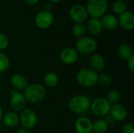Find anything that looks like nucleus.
<instances>
[{
	"label": "nucleus",
	"mask_w": 134,
	"mask_h": 133,
	"mask_svg": "<svg viewBox=\"0 0 134 133\" xmlns=\"http://www.w3.org/2000/svg\"><path fill=\"white\" fill-rule=\"evenodd\" d=\"M27 103L36 104L42 102L46 96V87L39 83L28 84L23 92Z\"/></svg>",
	"instance_id": "f257e3e1"
},
{
	"label": "nucleus",
	"mask_w": 134,
	"mask_h": 133,
	"mask_svg": "<svg viewBox=\"0 0 134 133\" xmlns=\"http://www.w3.org/2000/svg\"><path fill=\"white\" fill-rule=\"evenodd\" d=\"M98 73L91 70L90 67L80 69L75 76L76 82L84 88H93L97 85Z\"/></svg>",
	"instance_id": "f03ea898"
},
{
	"label": "nucleus",
	"mask_w": 134,
	"mask_h": 133,
	"mask_svg": "<svg viewBox=\"0 0 134 133\" xmlns=\"http://www.w3.org/2000/svg\"><path fill=\"white\" fill-rule=\"evenodd\" d=\"M91 100L86 95H75L68 103V107L74 114H82L90 110Z\"/></svg>",
	"instance_id": "7ed1b4c3"
},
{
	"label": "nucleus",
	"mask_w": 134,
	"mask_h": 133,
	"mask_svg": "<svg viewBox=\"0 0 134 133\" xmlns=\"http://www.w3.org/2000/svg\"><path fill=\"white\" fill-rule=\"evenodd\" d=\"M108 7L107 0H89L86 9L91 18L100 19L106 13Z\"/></svg>",
	"instance_id": "20e7f679"
},
{
	"label": "nucleus",
	"mask_w": 134,
	"mask_h": 133,
	"mask_svg": "<svg viewBox=\"0 0 134 133\" xmlns=\"http://www.w3.org/2000/svg\"><path fill=\"white\" fill-rule=\"evenodd\" d=\"M111 107V105L104 97H97L91 100L90 110L93 115L102 118L109 114Z\"/></svg>",
	"instance_id": "39448f33"
},
{
	"label": "nucleus",
	"mask_w": 134,
	"mask_h": 133,
	"mask_svg": "<svg viewBox=\"0 0 134 133\" xmlns=\"http://www.w3.org/2000/svg\"><path fill=\"white\" fill-rule=\"evenodd\" d=\"M97 42L93 37L84 36L81 38H79L75 43V49L79 54H92L97 49Z\"/></svg>",
	"instance_id": "423d86ee"
},
{
	"label": "nucleus",
	"mask_w": 134,
	"mask_h": 133,
	"mask_svg": "<svg viewBox=\"0 0 134 133\" xmlns=\"http://www.w3.org/2000/svg\"><path fill=\"white\" fill-rule=\"evenodd\" d=\"M19 123L22 128L27 130L34 129L38 123V115L36 112L31 108H25L19 114Z\"/></svg>",
	"instance_id": "0eeeda50"
},
{
	"label": "nucleus",
	"mask_w": 134,
	"mask_h": 133,
	"mask_svg": "<svg viewBox=\"0 0 134 133\" xmlns=\"http://www.w3.org/2000/svg\"><path fill=\"white\" fill-rule=\"evenodd\" d=\"M27 100L22 92L13 89L11 91V96L9 100V105L13 111L16 113H20L27 107Z\"/></svg>",
	"instance_id": "6e6552de"
},
{
	"label": "nucleus",
	"mask_w": 134,
	"mask_h": 133,
	"mask_svg": "<svg viewBox=\"0 0 134 133\" xmlns=\"http://www.w3.org/2000/svg\"><path fill=\"white\" fill-rule=\"evenodd\" d=\"M54 21L53 14L49 10H42L37 13L35 18V24L41 29H47L53 24Z\"/></svg>",
	"instance_id": "1a4fd4ad"
},
{
	"label": "nucleus",
	"mask_w": 134,
	"mask_h": 133,
	"mask_svg": "<svg viewBox=\"0 0 134 133\" xmlns=\"http://www.w3.org/2000/svg\"><path fill=\"white\" fill-rule=\"evenodd\" d=\"M88 16L86 7L81 4H75L70 8L69 16L74 22H75V24H82L87 20Z\"/></svg>",
	"instance_id": "9d476101"
},
{
	"label": "nucleus",
	"mask_w": 134,
	"mask_h": 133,
	"mask_svg": "<svg viewBox=\"0 0 134 133\" xmlns=\"http://www.w3.org/2000/svg\"><path fill=\"white\" fill-rule=\"evenodd\" d=\"M79 54L75 48L67 47L63 49L59 55L60 60L65 65H71L75 63L79 60Z\"/></svg>",
	"instance_id": "9b49d317"
},
{
	"label": "nucleus",
	"mask_w": 134,
	"mask_h": 133,
	"mask_svg": "<svg viewBox=\"0 0 134 133\" xmlns=\"http://www.w3.org/2000/svg\"><path fill=\"white\" fill-rule=\"evenodd\" d=\"M109 114L111 118L118 122H125L128 118V111L126 107L119 103L111 105Z\"/></svg>",
	"instance_id": "f8f14e48"
},
{
	"label": "nucleus",
	"mask_w": 134,
	"mask_h": 133,
	"mask_svg": "<svg viewBox=\"0 0 134 133\" xmlns=\"http://www.w3.org/2000/svg\"><path fill=\"white\" fill-rule=\"evenodd\" d=\"M119 25L126 31H130L134 28V16L130 11H126L120 14L118 18Z\"/></svg>",
	"instance_id": "ddd939ff"
},
{
	"label": "nucleus",
	"mask_w": 134,
	"mask_h": 133,
	"mask_svg": "<svg viewBox=\"0 0 134 133\" xmlns=\"http://www.w3.org/2000/svg\"><path fill=\"white\" fill-rule=\"evenodd\" d=\"M75 130L77 133L93 132V122L86 118H79L75 122Z\"/></svg>",
	"instance_id": "4468645a"
},
{
	"label": "nucleus",
	"mask_w": 134,
	"mask_h": 133,
	"mask_svg": "<svg viewBox=\"0 0 134 133\" xmlns=\"http://www.w3.org/2000/svg\"><path fill=\"white\" fill-rule=\"evenodd\" d=\"M89 65L91 70L96 71L97 73H99L104 69L106 62L102 55L95 53L90 56L89 60Z\"/></svg>",
	"instance_id": "2eb2a0df"
},
{
	"label": "nucleus",
	"mask_w": 134,
	"mask_h": 133,
	"mask_svg": "<svg viewBox=\"0 0 134 133\" xmlns=\"http://www.w3.org/2000/svg\"><path fill=\"white\" fill-rule=\"evenodd\" d=\"M100 20L103 29L106 31H114L119 26L118 18L113 14H104Z\"/></svg>",
	"instance_id": "dca6fc26"
},
{
	"label": "nucleus",
	"mask_w": 134,
	"mask_h": 133,
	"mask_svg": "<svg viewBox=\"0 0 134 133\" xmlns=\"http://www.w3.org/2000/svg\"><path fill=\"white\" fill-rule=\"evenodd\" d=\"M10 83L13 88L16 91L24 90L26 88V86L28 85L27 79L24 74L20 73H16L13 74L10 78Z\"/></svg>",
	"instance_id": "f3484780"
},
{
	"label": "nucleus",
	"mask_w": 134,
	"mask_h": 133,
	"mask_svg": "<svg viewBox=\"0 0 134 133\" xmlns=\"http://www.w3.org/2000/svg\"><path fill=\"white\" fill-rule=\"evenodd\" d=\"M2 122L3 125L7 128H14L19 124V114L13 111H7L6 113L3 114Z\"/></svg>",
	"instance_id": "a211bd4d"
},
{
	"label": "nucleus",
	"mask_w": 134,
	"mask_h": 133,
	"mask_svg": "<svg viewBox=\"0 0 134 133\" xmlns=\"http://www.w3.org/2000/svg\"><path fill=\"white\" fill-rule=\"evenodd\" d=\"M86 31H88L92 35H98L103 31V27L100 19L91 18L88 20L86 26Z\"/></svg>",
	"instance_id": "6ab92c4d"
},
{
	"label": "nucleus",
	"mask_w": 134,
	"mask_h": 133,
	"mask_svg": "<svg viewBox=\"0 0 134 133\" xmlns=\"http://www.w3.org/2000/svg\"><path fill=\"white\" fill-rule=\"evenodd\" d=\"M59 77L55 72H48L43 77V84L45 87L54 88L59 84Z\"/></svg>",
	"instance_id": "aec40b11"
},
{
	"label": "nucleus",
	"mask_w": 134,
	"mask_h": 133,
	"mask_svg": "<svg viewBox=\"0 0 134 133\" xmlns=\"http://www.w3.org/2000/svg\"><path fill=\"white\" fill-rule=\"evenodd\" d=\"M133 55L131 46L127 43L121 44L118 48V56L122 60H129Z\"/></svg>",
	"instance_id": "412c9836"
},
{
	"label": "nucleus",
	"mask_w": 134,
	"mask_h": 133,
	"mask_svg": "<svg viewBox=\"0 0 134 133\" xmlns=\"http://www.w3.org/2000/svg\"><path fill=\"white\" fill-rule=\"evenodd\" d=\"M109 125L104 119L100 118L93 122V132L105 133L108 130Z\"/></svg>",
	"instance_id": "4be33fe9"
},
{
	"label": "nucleus",
	"mask_w": 134,
	"mask_h": 133,
	"mask_svg": "<svg viewBox=\"0 0 134 133\" xmlns=\"http://www.w3.org/2000/svg\"><path fill=\"white\" fill-rule=\"evenodd\" d=\"M86 25H84L83 24H81V23H77L75 24L74 26H73V28H72V34L73 35L77 38L78 39L79 38H81L84 36H86Z\"/></svg>",
	"instance_id": "5701e85b"
},
{
	"label": "nucleus",
	"mask_w": 134,
	"mask_h": 133,
	"mask_svg": "<svg viewBox=\"0 0 134 133\" xmlns=\"http://www.w3.org/2000/svg\"><path fill=\"white\" fill-rule=\"evenodd\" d=\"M112 83V78L108 73H100L98 74L97 84L102 87H108Z\"/></svg>",
	"instance_id": "b1692460"
},
{
	"label": "nucleus",
	"mask_w": 134,
	"mask_h": 133,
	"mask_svg": "<svg viewBox=\"0 0 134 133\" xmlns=\"http://www.w3.org/2000/svg\"><path fill=\"white\" fill-rule=\"evenodd\" d=\"M105 99L109 102V103L111 105H114V104L119 103V101L121 100V94L118 90L112 89V90H110L107 93Z\"/></svg>",
	"instance_id": "393cba45"
},
{
	"label": "nucleus",
	"mask_w": 134,
	"mask_h": 133,
	"mask_svg": "<svg viewBox=\"0 0 134 133\" xmlns=\"http://www.w3.org/2000/svg\"><path fill=\"white\" fill-rule=\"evenodd\" d=\"M112 10L116 14H122L126 11V3L122 0H116L112 4Z\"/></svg>",
	"instance_id": "a878e982"
},
{
	"label": "nucleus",
	"mask_w": 134,
	"mask_h": 133,
	"mask_svg": "<svg viewBox=\"0 0 134 133\" xmlns=\"http://www.w3.org/2000/svg\"><path fill=\"white\" fill-rule=\"evenodd\" d=\"M10 66V60L8 56L3 52H0V73L5 72Z\"/></svg>",
	"instance_id": "bb28decb"
},
{
	"label": "nucleus",
	"mask_w": 134,
	"mask_h": 133,
	"mask_svg": "<svg viewBox=\"0 0 134 133\" xmlns=\"http://www.w3.org/2000/svg\"><path fill=\"white\" fill-rule=\"evenodd\" d=\"M9 41L8 37L4 34L0 32V52L5 49L9 45Z\"/></svg>",
	"instance_id": "cd10ccee"
},
{
	"label": "nucleus",
	"mask_w": 134,
	"mask_h": 133,
	"mask_svg": "<svg viewBox=\"0 0 134 133\" xmlns=\"http://www.w3.org/2000/svg\"><path fill=\"white\" fill-rule=\"evenodd\" d=\"M122 133H134V125L132 122H126L122 127Z\"/></svg>",
	"instance_id": "c85d7f7f"
},
{
	"label": "nucleus",
	"mask_w": 134,
	"mask_h": 133,
	"mask_svg": "<svg viewBox=\"0 0 134 133\" xmlns=\"http://www.w3.org/2000/svg\"><path fill=\"white\" fill-rule=\"evenodd\" d=\"M127 61V67L129 68V70L133 73L134 72V55H133L129 60H126Z\"/></svg>",
	"instance_id": "c756f323"
},
{
	"label": "nucleus",
	"mask_w": 134,
	"mask_h": 133,
	"mask_svg": "<svg viewBox=\"0 0 134 133\" xmlns=\"http://www.w3.org/2000/svg\"><path fill=\"white\" fill-rule=\"evenodd\" d=\"M25 2L30 5H35L39 2V0H25Z\"/></svg>",
	"instance_id": "7c9ffc66"
},
{
	"label": "nucleus",
	"mask_w": 134,
	"mask_h": 133,
	"mask_svg": "<svg viewBox=\"0 0 134 133\" xmlns=\"http://www.w3.org/2000/svg\"><path fill=\"white\" fill-rule=\"evenodd\" d=\"M15 133H30V132H29V130H27V129H26L21 127V128L18 129L16 131V132Z\"/></svg>",
	"instance_id": "2f4dec72"
},
{
	"label": "nucleus",
	"mask_w": 134,
	"mask_h": 133,
	"mask_svg": "<svg viewBox=\"0 0 134 133\" xmlns=\"http://www.w3.org/2000/svg\"><path fill=\"white\" fill-rule=\"evenodd\" d=\"M44 7H45V10H49V11H50V8H51V3L50 2H48V3H46L45 4V5H44Z\"/></svg>",
	"instance_id": "473e14b6"
},
{
	"label": "nucleus",
	"mask_w": 134,
	"mask_h": 133,
	"mask_svg": "<svg viewBox=\"0 0 134 133\" xmlns=\"http://www.w3.org/2000/svg\"><path fill=\"white\" fill-rule=\"evenodd\" d=\"M3 110H2V107L0 106V122H2V116H3Z\"/></svg>",
	"instance_id": "72a5a7b5"
},
{
	"label": "nucleus",
	"mask_w": 134,
	"mask_h": 133,
	"mask_svg": "<svg viewBox=\"0 0 134 133\" xmlns=\"http://www.w3.org/2000/svg\"><path fill=\"white\" fill-rule=\"evenodd\" d=\"M50 3H57V2H60L61 0H49Z\"/></svg>",
	"instance_id": "f704fd0d"
},
{
	"label": "nucleus",
	"mask_w": 134,
	"mask_h": 133,
	"mask_svg": "<svg viewBox=\"0 0 134 133\" xmlns=\"http://www.w3.org/2000/svg\"><path fill=\"white\" fill-rule=\"evenodd\" d=\"M92 133H95V132H92Z\"/></svg>",
	"instance_id": "c9c22d12"
}]
</instances>
